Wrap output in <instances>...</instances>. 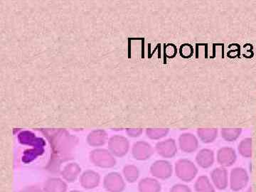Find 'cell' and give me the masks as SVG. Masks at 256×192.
Here are the masks:
<instances>
[{
    "label": "cell",
    "instance_id": "cell-12",
    "mask_svg": "<svg viewBox=\"0 0 256 192\" xmlns=\"http://www.w3.org/2000/svg\"><path fill=\"white\" fill-rule=\"evenodd\" d=\"M236 156L235 152L230 148H224L220 149L218 152L217 160L218 164L223 166H230L235 162Z\"/></svg>",
    "mask_w": 256,
    "mask_h": 192
},
{
    "label": "cell",
    "instance_id": "cell-4",
    "mask_svg": "<svg viewBox=\"0 0 256 192\" xmlns=\"http://www.w3.org/2000/svg\"><path fill=\"white\" fill-rule=\"evenodd\" d=\"M104 185L109 192H122L126 188L124 178L118 172H111L106 175L104 178Z\"/></svg>",
    "mask_w": 256,
    "mask_h": 192
},
{
    "label": "cell",
    "instance_id": "cell-14",
    "mask_svg": "<svg viewBox=\"0 0 256 192\" xmlns=\"http://www.w3.org/2000/svg\"><path fill=\"white\" fill-rule=\"evenodd\" d=\"M80 171L82 170L78 164L76 163H70L67 164L62 170V176L67 182L73 183L78 178Z\"/></svg>",
    "mask_w": 256,
    "mask_h": 192
},
{
    "label": "cell",
    "instance_id": "cell-13",
    "mask_svg": "<svg viewBox=\"0 0 256 192\" xmlns=\"http://www.w3.org/2000/svg\"><path fill=\"white\" fill-rule=\"evenodd\" d=\"M161 190V184L156 178H142L138 184V190L140 192H160Z\"/></svg>",
    "mask_w": 256,
    "mask_h": 192
},
{
    "label": "cell",
    "instance_id": "cell-27",
    "mask_svg": "<svg viewBox=\"0 0 256 192\" xmlns=\"http://www.w3.org/2000/svg\"><path fill=\"white\" fill-rule=\"evenodd\" d=\"M69 192H82L78 191V190H72V191H70Z\"/></svg>",
    "mask_w": 256,
    "mask_h": 192
},
{
    "label": "cell",
    "instance_id": "cell-20",
    "mask_svg": "<svg viewBox=\"0 0 256 192\" xmlns=\"http://www.w3.org/2000/svg\"><path fill=\"white\" fill-rule=\"evenodd\" d=\"M198 134L204 142H212L217 137V130L198 129Z\"/></svg>",
    "mask_w": 256,
    "mask_h": 192
},
{
    "label": "cell",
    "instance_id": "cell-23",
    "mask_svg": "<svg viewBox=\"0 0 256 192\" xmlns=\"http://www.w3.org/2000/svg\"><path fill=\"white\" fill-rule=\"evenodd\" d=\"M168 132V129H148L146 130V134L148 137L154 140L164 137Z\"/></svg>",
    "mask_w": 256,
    "mask_h": 192
},
{
    "label": "cell",
    "instance_id": "cell-3",
    "mask_svg": "<svg viewBox=\"0 0 256 192\" xmlns=\"http://www.w3.org/2000/svg\"><path fill=\"white\" fill-rule=\"evenodd\" d=\"M248 180V175L245 170L242 168H235L230 173V188L234 192L240 191L246 186Z\"/></svg>",
    "mask_w": 256,
    "mask_h": 192
},
{
    "label": "cell",
    "instance_id": "cell-7",
    "mask_svg": "<svg viewBox=\"0 0 256 192\" xmlns=\"http://www.w3.org/2000/svg\"><path fill=\"white\" fill-rule=\"evenodd\" d=\"M100 182V175L92 170L84 172L80 178V185L86 190H92L97 188Z\"/></svg>",
    "mask_w": 256,
    "mask_h": 192
},
{
    "label": "cell",
    "instance_id": "cell-26",
    "mask_svg": "<svg viewBox=\"0 0 256 192\" xmlns=\"http://www.w3.org/2000/svg\"><path fill=\"white\" fill-rule=\"evenodd\" d=\"M142 130L140 129H129L128 130V134L130 137H138L142 133Z\"/></svg>",
    "mask_w": 256,
    "mask_h": 192
},
{
    "label": "cell",
    "instance_id": "cell-15",
    "mask_svg": "<svg viewBox=\"0 0 256 192\" xmlns=\"http://www.w3.org/2000/svg\"><path fill=\"white\" fill-rule=\"evenodd\" d=\"M180 144L182 150L190 153L196 150L198 146V142L196 138L192 134H184L180 138Z\"/></svg>",
    "mask_w": 256,
    "mask_h": 192
},
{
    "label": "cell",
    "instance_id": "cell-19",
    "mask_svg": "<svg viewBox=\"0 0 256 192\" xmlns=\"http://www.w3.org/2000/svg\"><path fill=\"white\" fill-rule=\"evenodd\" d=\"M124 178L129 183H134L140 176L139 170L134 165H127L124 169Z\"/></svg>",
    "mask_w": 256,
    "mask_h": 192
},
{
    "label": "cell",
    "instance_id": "cell-25",
    "mask_svg": "<svg viewBox=\"0 0 256 192\" xmlns=\"http://www.w3.org/2000/svg\"><path fill=\"white\" fill-rule=\"evenodd\" d=\"M20 192H43L41 188L37 186H28L23 188Z\"/></svg>",
    "mask_w": 256,
    "mask_h": 192
},
{
    "label": "cell",
    "instance_id": "cell-9",
    "mask_svg": "<svg viewBox=\"0 0 256 192\" xmlns=\"http://www.w3.org/2000/svg\"><path fill=\"white\" fill-rule=\"evenodd\" d=\"M132 154L136 159L146 160L150 158L153 154V150L148 143L139 142L133 146Z\"/></svg>",
    "mask_w": 256,
    "mask_h": 192
},
{
    "label": "cell",
    "instance_id": "cell-11",
    "mask_svg": "<svg viewBox=\"0 0 256 192\" xmlns=\"http://www.w3.org/2000/svg\"><path fill=\"white\" fill-rule=\"evenodd\" d=\"M44 192H66L67 184L62 178H50L44 184Z\"/></svg>",
    "mask_w": 256,
    "mask_h": 192
},
{
    "label": "cell",
    "instance_id": "cell-22",
    "mask_svg": "<svg viewBox=\"0 0 256 192\" xmlns=\"http://www.w3.org/2000/svg\"><path fill=\"white\" fill-rule=\"evenodd\" d=\"M240 133V130L238 129H223L222 131V136L227 141L235 140Z\"/></svg>",
    "mask_w": 256,
    "mask_h": 192
},
{
    "label": "cell",
    "instance_id": "cell-16",
    "mask_svg": "<svg viewBox=\"0 0 256 192\" xmlns=\"http://www.w3.org/2000/svg\"><path fill=\"white\" fill-rule=\"evenodd\" d=\"M197 164L204 169H208L214 164V158L213 152L210 150H203L200 151L196 156Z\"/></svg>",
    "mask_w": 256,
    "mask_h": 192
},
{
    "label": "cell",
    "instance_id": "cell-21",
    "mask_svg": "<svg viewBox=\"0 0 256 192\" xmlns=\"http://www.w3.org/2000/svg\"><path fill=\"white\" fill-rule=\"evenodd\" d=\"M238 150L242 156L250 158L252 156V140L250 139H246L242 141L239 146Z\"/></svg>",
    "mask_w": 256,
    "mask_h": 192
},
{
    "label": "cell",
    "instance_id": "cell-18",
    "mask_svg": "<svg viewBox=\"0 0 256 192\" xmlns=\"http://www.w3.org/2000/svg\"><path fill=\"white\" fill-rule=\"evenodd\" d=\"M107 140V134L104 130H96L90 133L88 142L92 146H102Z\"/></svg>",
    "mask_w": 256,
    "mask_h": 192
},
{
    "label": "cell",
    "instance_id": "cell-28",
    "mask_svg": "<svg viewBox=\"0 0 256 192\" xmlns=\"http://www.w3.org/2000/svg\"><path fill=\"white\" fill-rule=\"evenodd\" d=\"M247 192H252V188H249V190H248Z\"/></svg>",
    "mask_w": 256,
    "mask_h": 192
},
{
    "label": "cell",
    "instance_id": "cell-1",
    "mask_svg": "<svg viewBox=\"0 0 256 192\" xmlns=\"http://www.w3.org/2000/svg\"><path fill=\"white\" fill-rule=\"evenodd\" d=\"M176 176L184 182H190L198 173V170L193 162L188 160H180L175 165Z\"/></svg>",
    "mask_w": 256,
    "mask_h": 192
},
{
    "label": "cell",
    "instance_id": "cell-24",
    "mask_svg": "<svg viewBox=\"0 0 256 192\" xmlns=\"http://www.w3.org/2000/svg\"><path fill=\"white\" fill-rule=\"evenodd\" d=\"M170 192H192V190L186 185L178 184L171 188Z\"/></svg>",
    "mask_w": 256,
    "mask_h": 192
},
{
    "label": "cell",
    "instance_id": "cell-2",
    "mask_svg": "<svg viewBox=\"0 0 256 192\" xmlns=\"http://www.w3.org/2000/svg\"><path fill=\"white\" fill-rule=\"evenodd\" d=\"M90 160L96 166L102 168H111L116 165V161L110 152L106 150H96L92 152Z\"/></svg>",
    "mask_w": 256,
    "mask_h": 192
},
{
    "label": "cell",
    "instance_id": "cell-6",
    "mask_svg": "<svg viewBox=\"0 0 256 192\" xmlns=\"http://www.w3.org/2000/svg\"><path fill=\"white\" fill-rule=\"evenodd\" d=\"M109 148L114 156H124L127 154L129 149V142L126 138L121 136H114L109 141Z\"/></svg>",
    "mask_w": 256,
    "mask_h": 192
},
{
    "label": "cell",
    "instance_id": "cell-17",
    "mask_svg": "<svg viewBox=\"0 0 256 192\" xmlns=\"http://www.w3.org/2000/svg\"><path fill=\"white\" fill-rule=\"evenodd\" d=\"M196 192H215V188L206 176H200L194 184Z\"/></svg>",
    "mask_w": 256,
    "mask_h": 192
},
{
    "label": "cell",
    "instance_id": "cell-29",
    "mask_svg": "<svg viewBox=\"0 0 256 192\" xmlns=\"http://www.w3.org/2000/svg\"></svg>",
    "mask_w": 256,
    "mask_h": 192
},
{
    "label": "cell",
    "instance_id": "cell-8",
    "mask_svg": "<svg viewBox=\"0 0 256 192\" xmlns=\"http://www.w3.org/2000/svg\"><path fill=\"white\" fill-rule=\"evenodd\" d=\"M212 182L216 188L224 190L228 186V172L224 168H216L210 174Z\"/></svg>",
    "mask_w": 256,
    "mask_h": 192
},
{
    "label": "cell",
    "instance_id": "cell-5",
    "mask_svg": "<svg viewBox=\"0 0 256 192\" xmlns=\"http://www.w3.org/2000/svg\"><path fill=\"white\" fill-rule=\"evenodd\" d=\"M150 172L154 178L160 180H168L172 175V166L170 162L164 160L156 161L152 165Z\"/></svg>",
    "mask_w": 256,
    "mask_h": 192
},
{
    "label": "cell",
    "instance_id": "cell-10",
    "mask_svg": "<svg viewBox=\"0 0 256 192\" xmlns=\"http://www.w3.org/2000/svg\"><path fill=\"white\" fill-rule=\"evenodd\" d=\"M156 149L158 154L165 158H172L176 153V144L174 141L171 139L158 143Z\"/></svg>",
    "mask_w": 256,
    "mask_h": 192
}]
</instances>
